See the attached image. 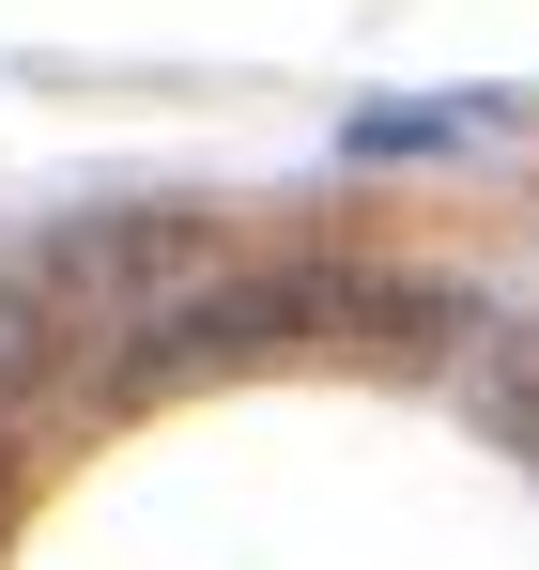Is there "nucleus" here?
Instances as JSON below:
<instances>
[{
  "instance_id": "nucleus-1",
  "label": "nucleus",
  "mask_w": 539,
  "mask_h": 570,
  "mask_svg": "<svg viewBox=\"0 0 539 570\" xmlns=\"http://www.w3.org/2000/svg\"><path fill=\"white\" fill-rule=\"evenodd\" d=\"M324 340L432 355V340H462V293L416 278V263H263V278H200L108 385H200V371H247V355H324Z\"/></svg>"
},
{
  "instance_id": "nucleus-2",
  "label": "nucleus",
  "mask_w": 539,
  "mask_h": 570,
  "mask_svg": "<svg viewBox=\"0 0 539 570\" xmlns=\"http://www.w3.org/2000/svg\"><path fill=\"white\" fill-rule=\"evenodd\" d=\"M493 432H525V448H539V324L509 340V371H493Z\"/></svg>"
},
{
  "instance_id": "nucleus-3",
  "label": "nucleus",
  "mask_w": 539,
  "mask_h": 570,
  "mask_svg": "<svg viewBox=\"0 0 539 570\" xmlns=\"http://www.w3.org/2000/svg\"><path fill=\"white\" fill-rule=\"evenodd\" d=\"M432 139H462L448 108H370V124H355V155H432Z\"/></svg>"
}]
</instances>
